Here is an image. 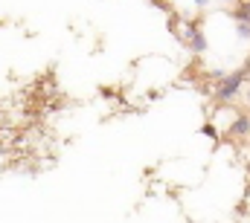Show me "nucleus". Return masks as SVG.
I'll list each match as a JSON object with an SVG mask.
<instances>
[{"mask_svg":"<svg viewBox=\"0 0 250 223\" xmlns=\"http://www.w3.org/2000/svg\"><path fill=\"white\" fill-rule=\"evenodd\" d=\"M245 84H248L245 70H233V73L221 75L218 84H215V102L218 105H233V99H239V93L245 90Z\"/></svg>","mask_w":250,"mask_h":223,"instance_id":"obj_1","label":"nucleus"},{"mask_svg":"<svg viewBox=\"0 0 250 223\" xmlns=\"http://www.w3.org/2000/svg\"><path fill=\"white\" fill-rule=\"evenodd\" d=\"M227 133L233 139H248L250 136V113L248 111H239L233 116V122L227 125Z\"/></svg>","mask_w":250,"mask_h":223,"instance_id":"obj_2","label":"nucleus"},{"mask_svg":"<svg viewBox=\"0 0 250 223\" xmlns=\"http://www.w3.org/2000/svg\"><path fill=\"white\" fill-rule=\"evenodd\" d=\"M187 44L192 47V53H195V56H204V53H207V38H204V32H201V29H195V32L189 35Z\"/></svg>","mask_w":250,"mask_h":223,"instance_id":"obj_3","label":"nucleus"},{"mask_svg":"<svg viewBox=\"0 0 250 223\" xmlns=\"http://www.w3.org/2000/svg\"><path fill=\"white\" fill-rule=\"evenodd\" d=\"M233 18H236L239 23H248L250 26V3H239V6L233 9Z\"/></svg>","mask_w":250,"mask_h":223,"instance_id":"obj_4","label":"nucleus"},{"mask_svg":"<svg viewBox=\"0 0 250 223\" xmlns=\"http://www.w3.org/2000/svg\"><path fill=\"white\" fill-rule=\"evenodd\" d=\"M236 32H239V38L250 41V26H248V23H239V20H236Z\"/></svg>","mask_w":250,"mask_h":223,"instance_id":"obj_5","label":"nucleus"},{"mask_svg":"<svg viewBox=\"0 0 250 223\" xmlns=\"http://www.w3.org/2000/svg\"><path fill=\"white\" fill-rule=\"evenodd\" d=\"M204 133L209 136V139H218V130H215V125L209 122V125H204Z\"/></svg>","mask_w":250,"mask_h":223,"instance_id":"obj_6","label":"nucleus"},{"mask_svg":"<svg viewBox=\"0 0 250 223\" xmlns=\"http://www.w3.org/2000/svg\"><path fill=\"white\" fill-rule=\"evenodd\" d=\"M245 108H248V113H250V81L245 84Z\"/></svg>","mask_w":250,"mask_h":223,"instance_id":"obj_7","label":"nucleus"},{"mask_svg":"<svg viewBox=\"0 0 250 223\" xmlns=\"http://www.w3.org/2000/svg\"><path fill=\"white\" fill-rule=\"evenodd\" d=\"M192 3H195V6H198V9H207V6H209V3H212V0H192Z\"/></svg>","mask_w":250,"mask_h":223,"instance_id":"obj_8","label":"nucleus"},{"mask_svg":"<svg viewBox=\"0 0 250 223\" xmlns=\"http://www.w3.org/2000/svg\"><path fill=\"white\" fill-rule=\"evenodd\" d=\"M242 70H245V75H250V58H248V64H245Z\"/></svg>","mask_w":250,"mask_h":223,"instance_id":"obj_9","label":"nucleus"},{"mask_svg":"<svg viewBox=\"0 0 250 223\" xmlns=\"http://www.w3.org/2000/svg\"><path fill=\"white\" fill-rule=\"evenodd\" d=\"M218 3H233V0H218Z\"/></svg>","mask_w":250,"mask_h":223,"instance_id":"obj_10","label":"nucleus"}]
</instances>
